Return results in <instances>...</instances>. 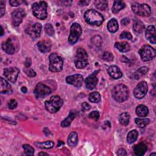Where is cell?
Listing matches in <instances>:
<instances>
[{
	"label": "cell",
	"instance_id": "39",
	"mask_svg": "<svg viewBox=\"0 0 156 156\" xmlns=\"http://www.w3.org/2000/svg\"><path fill=\"white\" fill-rule=\"evenodd\" d=\"M44 30L46 33L49 35L52 36L54 34V30L52 26L50 23H46L44 26Z\"/></svg>",
	"mask_w": 156,
	"mask_h": 156
},
{
	"label": "cell",
	"instance_id": "32",
	"mask_svg": "<svg viewBox=\"0 0 156 156\" xmlns=\"http://www.w3.org/2000/svg\"><path fill=\"white\" fill-rule=\"evenodd\" d=\"M149 71V68L147 66H142L140 68L136 71L134 73V77L135 79H138L141 77L145 75Z\"/></svg>",
	"mask_w": 156,
	"mask_h": 156
},
{
	"label": "cell",
	"instance_id": "1",
	"mask_svg": "<svg viewBox=\"0 0 156 156\" xmlns=\"http://www.w3.org/2000/svg\"><path fill=\"white\" fill-rule=\"evenodd\" d=\"M129 89L124 84L115 85L112 91L113 98L118 102H122L127 99L129 96Z\"/></svg>",
	"mask_w": 156,
	"mask_h": 156
},
{
	"label": "cell",
	"instance_id": "17",
	"mask_svg": "<svg viewBox=\"0 0 156 156\" xmlns=\"http://www.w3.org/2000/svg\"><path fill=\"white\" fill-rule=\"evenodd\" d=\"M99 71H96L93 74L88 76L85 80L86 88L89 90H93L97 85L98 83V78H97V74Z\"/></svg>",
	"mask_w": 156,
	"mask_h": 156
},
{
	"label": "cell",
	"instance_id": "52",
	"mask_svg": "<svg viewBox=\"0 0 156 156\" xmlns=\"http://www.w3.org/2000/svg\"><path fill=\"white\" fill-rule=\"evenodd\" d=\"M121 60L122 62H125V63H127V62H129L128 58H127L126 57H125V56H122Z\"/></svg>",
	"mask_w": 156,
	"mask_h": 156
},
{
	"label": "cell",
	"instance_id": "35",
	"mask_svg": "<svg viewBox=\"0 0 156 156\" xmlns=\"http://www.w3.org/2000/svg\"><path fill=\"white\" fill-rule=\"evenodd\" d=\"M94 5L97 9L104 10L108 6V2L105 0H97L94 1Z\"/></svg>",
	"mask_w": 156,
	"mask_h": 156
},
{
	"label": "cell",
	"instance_id": "53",
	"mask_svg": "<svg viewBox=\"0 0 156 156\" xmlns=\"http://www.w3.org/2000/svg\"><path fill=\"white\" fill-rule=\"evenodd\" d=\"M21 91H22L23 93H26L27 92V88H26L25 87H22L21 89Z\"/></svg>",
	"mask_w": 156,
	"mask_h": 156
},
{
	"label": "cell",
	"instance_id": "40",
	"mask_svg": "<svg viewBox=\"0 0 156 156\" xmlns=\"http://www.w3.org/2000/svg\"><path fill=\"white\" fill-rule=\"evenodd\" d=\"M102 58L105 61L110 62L113 60V55L110 52H105L102 55Z\"/></svg>",
	"mask_w": 156,
	"mask_h": 156
},
{
	"label": "cell",
	"instance_id": "33",
	"mask_svg": "<svg viewBox=\"0 0 156 156\" xmlns=\"http://www.w3.org/2000/svg\"><path fill=\"white\" fill-rule=\"evenodd\" d=\"M130 119V115L127 112L122 113L119 116V121L121 124L123 126H126L129 124Z\"/></svg>",
	"mask_w": 156,
	"mask_h": 156
},
{
	"label": "cell",
	"instance_id": "51",
	"mask_svg": "<svg viewBox=\"0 0 156 156\" xmlns=\"http://www.w3.org/2000/svg\"><path fill=\"white\" fill-rule=\"evenodd\" d=\"M89 2H90L89 1H80L79 2V4L81 5H88Z\"/></svg>",
	"mask_w": 156,
	"mask_h": 156
},
{
	"label": "cell",
	"instance_id": "4",
	"mask_svg": "<svg viewBox=\"0 0 156 156\" xmlns=\"http://www.w3.org/2000/svg\"><path fill=\"white\" fill-rule=\"evenodd\" d=\"M88 56L85 50L82 48H79L77 49L74 63L76 67L79 69H82L85 68L88 62Z\"/></svg>",
	"mask_w": 156,
	"mask_h": 156
},
{
	"label": "cell",
	"instance_id": "21",
	"mask_svg": "<svg viewBox=\"0 0 156 156\" xmlns=\"http://www.w3.org/2000/svg\"><path fill=\"white\" fill-rule=\"evenodd\" d=\"M0 91L2 94H9L12 92L11 85L4 78H0Z\"/></svg>",
	"mask_w": 156,
	"mask_h": 156
},
{
	"label": "cell",
	"instance_id": "38",
	"mask_svg": "<svg viewBox=\"0 0 156 156\" xmlns=\"http://www.w3.org/2000/svg\"><path fill=\"white\" fill-rule=\"evenodd\" d=\"M23 147L25 151V153L27 155H33L34 154V149L29 144H24Z\"/></svg>",
	"mask_w": 156,
	"mask_h": 156
},
{
	"label": "cell",
	"instance_id": "30",
	"mask_svg": "<svg viewBox=\"0 0 156 156\" xmlns=\"http://www.w3.org/2000/svg\"><path fill=\"white\" fill-rule=\"evenodd\" d=\"M138 136V132L136 130H132L127 135V141L129 144L134 143Z\"/></svg>",
	"mask_w": 156,
	"mask_h": 156
},
{
	"label": "cell",
	"instance_id": "34",
	"mask_svg": "<svg viewBox=\"0 0 156 156\" xmlns=\"http://www.w3.org/2000/svg\"><path fill=\"white\" fill-rule=\"evenodd\" d=\"M135 122L138 127L143 128L149 123L150 119L148 118H141H141H137L135 119Z\"/></svg>",
	"mask_w": 156,
	"mask_h": 156
},
{
	"label": "cell",
	"instance_id": "11",
	"mask_svg": "<svg viewBox=\"0 0 156 156\" xmlns=\"http://www.w3.org/2000/svg\"><path fill=\"white\" fill-rule=\"evenodd\" d=\"M41 24L39 23H35L28 26L26 29V32L33 39L40 37L41 31Z\"/></svg>",
	"mask_w": 156,
	"mask_h": 156
},
{
	"label": "cell",
	"instance_id": "23",
	"mask_svg": "<svg viewBox=\"0 0 156 156\" xmlns=\"http://www.w3.org/2000/svg\"><path fill=\"white\" fill-rule=\"evenodd\" d=\"M115 47L121 52H126L130 49V44L126 41L116 42L115 44Z\"/></svg>",
	"mask_w": 156,
	"mask_h": 156
},
{
	"label": "cell",
	"instance_id": "28",
	"mask_svg": "<svg viewBox=\"0 0 156 156\" xmlns=\"http://www.w3.org/2000/svg\"><path fill=\"white\" fill-rule=\"evenodd\" d=\"M144 29V23L138 19L135 20L133 25V29L136 33H141Z\"/></svg>",
	"mask_w": 156,
	"mask_h": 156
},
{
	"label": "cell",
	"instance_id": "48",
	"mask_svg": "<svg viewBox=\"0 0 156 156\" xmlns=\"http://www.w3.org/2000/svg\"><path fill=\"white\" fill-rule=\"evenodd\" d=\"M117 154L119 156H123V155H127V152L126 151L123 149V148H121L118 151V153Z\"/></svg>",
	"mask_w": 156,
	"mask_h": 156
},
{
	"label": "cell",
	"instance_id": "54",
	"mask_svg": "<svg viewBox=\"0 0 156 156\" xmlns=\"http://www.w3.org/2000/svg\"><path fill=\"white\" fill-rule=\"evenodd\" d=\"M38 155H48V154L47 153H45V152H39L38 153Z\"/></svg>",
	"mask_w": 156,
	"mask_h": 156
},
{
	"label": "cell",
	"instance_id": "14",
	"mask_svg": "<svg viewBox=\"0 0 156 156\" xmlns=\"http://www.w3.org/2000/svg\"><path fill=\"white\" fill-rule=\"evenodd\" d=\"M20 73V70L16 67H10L5 68L4 74L6 79L11 83H14L16 81L18 76Z\"/></svg>",
	"mask_w": 156,
	"mask_h": 156
},
{
	"label": "cell",
	"instance_id": "43",
	"mask_svg": "<svg viewBox=\"0 0 156 156\" xmlns=\"http://www.w3.org/2000/svg\"><path fill=\"white\" fill-rule=\"evenodd\" d=\"M119 38L121 39L126 38V39H127V40H131V39H132V35L129 32L124 31L121 34V35L119 36Z\"/></svg>",
	"mask_w": 156,
	"mask_h": 156
},
{
	"label": "cell",
	"instance_id": "12",
	"mask_svg": "<svg viewBox=\"0 0 156 156\" xmlns=\"http://www.w3.org/2000/svg\"><path fill=\"white\" fill-rule=\"evenodd\" d=\"M51 93V89L45 84L39 83L35 87L34 93L37 98H43Z\"/></svg>",
	"mask_w": 156,
	"mask_h": 156
},
{
	"label": "cell",
	"instance_id": "31",
	"mask_svg": "<svg viewBox=\"0 0 156 156\" xmlns=\"http://www.w3.org/2000/svg\"><path fill=\"white\" fill-rule=\"evenodd\" d=\"M34 144L39 148L51 149L54 146V143L52 141H46L44 142H35Z\"/></svg>",
	"mask_w": 156,
	"mask_h": 156
},
{
	"label": "cell",
	"instance_id": "49",
	"mask_svg": "<svg viewBox=\"0 0 156 156\" xmlns=\"http://www.w3.org/2000/svg\"><path fill=\"white\" fill-rule=\"evenodd\" d=\"M121 23L122 25L124 26H126L129 23H130V20L128 18H124L121 21Z\"/></svg>",
	"mask_w": 156,
	"mask_h": 156
},
{
	"label": "cell",
	"instance_id": "27",
	"mask_svg": "<svg viewBox=\"0 0 156 156\" xmlns=\"http://www.w3.org/2000/svg\"><path fill=\"white\" fill-rule=\"evenodd\" d=\"M107 29L111 33H115L118 30V24L115 18H112L108 22Z\"/></svg>",
	"mask_w": 156,
	"mask_h": 156
},
{
	"label": "cell",
	"instance_id": "55",
	"mask_svg": "<svg viewBox=\"0 0 156 156\" xmlns=\"http://www.w3.org/2000/svg\"><path fill=\"white\" fill-rule=\"evenodd\" d=\"M1 35L2 36L3 34H4V30H3V28L2 27V26H1Z\"/></svg>",
	"mask_w": 156,
	"mask_h": 156
},
{
	"label": "cell",
	"instance_id": "18",
	"mask_svg": "<svg viewBox=\"0 0 156 156\" xmlns=\"http://www.w3.org/2000/svg\"><path fill=\"white\" fill-rule=\"evenodd\" d=\"M145 37L146 39L152 44L156 43L155 29L154 26H149L147 27L145 32Z\"/></svg>",
	"mask_w": 156,
	"mask_h": 156
},
{
	"label": "cell",
	"instance_id": "20",
	"mask_svg": "<svg viewBox=\"0 0 156 156\" xmlns=\"http://www.w3.org/2000/svg\"><path fill=\"white\" fill-rule=\"evenodd\" d=\"M37 46L40 52L46 53L50 51L51 49V42L49 40H43L37 43Z\"/></svg>",
	"mask_w": 156,
	"mask_h": 156
},
{
	"label": "cell",
	"instance_id": "47",
	"mask_svg": "<svg viewBox=\"0 0 156 156\" xmlns=\"http://www.w3.org/2000/svg\"><path fill=\"white\" fill-rule=\"evenodd\" d=\"M90 109V105L88 103L85 102L82 104V110L84 112L89 110Z\"/></svg>",
	"mask_w": 156,
	"mask_h": 156
},
{
	"label": "cell",
	"instance_id": "56",
	"mask_svg": "<svg viewBox=\"0 0 156 156\" xmlns=\"http://www.w3.org/2000/svg\"><path fill=\"white\" fill-rule=\"evenodd\" d=\"M150 155H151V156H155V155H156V154H155V152H153V153H151V154H150Z\"/></svg>",
	"mask_w": 156,
	"mask_h": 156
},
{
	"label": "cell",
	"instance_id": "42",
	"mask_svg": "<svg viewBox=\"0 0 156 156\" xmlns=\"http://www.w3.org/2000/svg\"><path fill=\"white\" fill-rule=\"evenodd\" d=\"M24 71L25 72V73L26 74V75L29 77H35L36 76V73L35 71L32 69V68H26L24 69Z\"/></svg>",
	"mask_w": 156,
	"mask_h": 156
},
{
	"label": "cell",
	"instance_id": "16",
	"mask_svg": "<svg viewBox=\"0 0 156 156\" xmlns=\"http://www.w3.org/2000/svg\"><path fill=\"white\" fill-rule=\"evenodd\" d=\"M66 81L68 83L79 88L83 83V77L81 74H77L73 76H67L66 78Z\"/></svg>",
	"mask_w": 156,
	"mask_h": 156
},
{
	"label": "cell",
	"instance_id": "7",
	"mask_svg": "<svg viewBox=\"0 0 156 156\" xmlns=\"http://www.w3.org/2000/svg\"><path fill=\"white\" fill-rule=\"evenodd\" d=\"M19 43L15 37H9L2 43V49L8 54H13L18 49Z\"/></svg>",
	"mask_w": 156,
	"mask_h": 156
},
{
	"label": "cell",
	"instance_id": "2",
	"mask_svg": "<svg viewBox=\"0 0 156 156\" xmlns=\"http://www.w3.org/2000/svg\"><path fill=\"white\" fill-rule=\"evenodd\" d=\"M84 18L87 23L94 26H100L104 20L99 12L93 9L86 11L84 14Z\"/></svg>",
	"mask_w": 156,
	"mask_h": 156
},
{
	"label": "cell",
	"instance_id": "6",
	"mask_svg": "<svg viewBox=\"0 0 156 156\" xmlns=\"http://www.w3.org/2000/svg\"><path fill=\"white\" fill-rule=\"evenodd\" d=\"M49 69L52 72H59L63 68V60L56 53H52L49 56Z\"/></svg>",
	"mask_w": 156,
	"mask_h": 156
},
{
	"label": "cell",
	"instance_id": "10",
	"mask_svg": "<svg viewBox=\"0 0 156 156\" xmlns=\"http://www.w3.org/2000/svg\"><path fill=\"white\" fill-rule=\"evenodd\" d=\"M82 34V28L79 24L73 23L70 27V34L68 37V42L71 44L76 43Z\"/></svg>",
	"mask_w": 156,
	"mask_h": 156
},
{
	"label": "cell",
	"instance_id": "44",
	"mask_svg": "<svg viewBox=\"0 0 156 156\" xmlns=\"http://www.w3.org/2000/svg\"><path fill=\"white\" fill-rule=\"evenodd\" d=\"M17 105H18L17 102L15 99H11L8 102V107L10 109H12V110L15 109L17 107Z\"/></svg>",
	"mask_w": 156,
	"mask_h": 156
},
{
	"label": "cell",
	"instance_id": "36",
	"mask_svg": "<svg viewBox=\"0 0 156 156\" xmlns=\"http://www.w3.org/2000/svg\"><path fill=\"white\" fill-rule=\"evenodd\" d=\"M89 100L91 102L94 103H98L101 100V95L97 91H94L89 95Z\"/></svg>",
	"mask_w": 156,
	"mask_h": 156
},
{
	"label": "cell",
	"instance_id": "29",
	"mask_svg": "<svg viewBox=\"0 0 156 156\" xmlns=\"http://www.w3.org/2000/svg\"><path fill=\"white\" fill-rule=\"evenodd\" d=\"M126 7V4L123 1H115L113 5L112 8V10L114 13L119 12L120 10L123 9Z\"/></svg>",
	"mask_w": 156,
	"mask_h": 156
},
{
	"label": "cell",
	"instance_id": "15",
	"mask_svg": "<svg viewBox=\"0 0 156 156\" xmlns=\"http://www.w3.org/2000/svg\"><path fill=\"white\" fill-rule=\"evenodd\" d=\"M25 15V11L21 8L16 9L13 10L12 13V21L13 25L14 26H18L22 22Z\"/></svg>",
	"mask_w": 156,
	"mask_h": 156
},
{
	"label": "cell",
	"instance_id": "19",
	"mask_svg": "<svg viewBox=\"0 0 156 156\" xmlns=\"http://www.w3.org/2000/svg\"><path fill=\"white\" fill-rule=\"evenodd\" d=\"M107 73L111 77L115 79H119L122 76L120 69L116 65L110 66L107 69Z\"/></svg>",
	"mask_w": 156,
	"mask_h": 156
},
{
	"label": "cell",
	"instance_id": "50",
	"mask_svg": "<svg viewBox=\"0 0 156 156\" xmlns=\"http://www.w3.org/2000/svg\"><path fill=\"white\" fill-rule=\"evenodd\" d=\"M24 64H25V66H26L27 68H28L29 66H30V65H31V59H30V58H27L26 59V61H25Z\"/></svg>",
	"mask_w": 156,
	"mask_h": 156
},
{
	"label": "cell",
	"instance_id": "13",
	"mask_svg": "<svg viewBox=\"0 0 156 156\" xmlns=\"http://www.w3.org/2000/svg\"><path fill=\"white\" fill-rule=\"evenodd\" d=\"M148 85L146 82L141 81L138 83L133 91L134 96L137 99L143 98L147 93Z\"/></svg>",
	"mask_w": 156,
	"mask_h": 156
},
{
	"label": "cell",
	"instance_id": "45",
	"mask_svg": "<svg viewBox=\"0 0 156 156\" xmlns=\"http://www.w3.org/2000/svg\"><path fill=\"white\" fill-rule=\"evenodd\" d=\"M23 2V1H16V0H11V1H9L10 4L12 6H13V7L18 6L19 5H20Z\"/></svg>",
	"mask_w": 156,
	"mask_h": 156
},
{
	"label": "cell",
	"instance_id": "9",
	"mask_svg": "<svg viewBox=\"0 0 156 156\" xmlns=\"http://www.w3.org/2000/svg\"><path fill=\"white\" fill-rule=\"evenodd\" d=\"M132 11L141 16H148L151 12V7L147 4H140L135 2L131 6Z\"/></svg>",
	"mask_w": 156,
	"mask_h": 156
},
{
	"label": "cell",
	"instance_id": "41",
	"mask_svg": "<svg viewBox=\"0 0 156 156\" xmlns=\"http://www.w3.org/2000/svg\"><path fill=\"white\" fill-rule=\"evenodd\" d=\"M88 117L91 119H93L94 121H98L99 118V113L97 111H93L89 113Z\"/></svg>",
	"mask_w": 156,
	"mask_h": 156
},
{
	"label": "cell",
	"instance_id": "25",
	"mask_svg": "<svg viewBox=\"0 0 156 156\" xmlns=\"http://www.w3.org/2000/svg\"><path fill=\"white\" fill-rule=\"evenodd\" d=\"M76 112H74V111L73 110H71L68 116H67V118H66L61 123V126L63 127H68L72 121L74 119V118L76 117Z\"/></svg>",
	"mask_w": 156,
	"mask_h": 156
},
{
	"label": "cell",
	"instance_id": "46",
	"mask_svg": "<svg viewBox=\"0 0 156 156\" xmlns=\"http://www.w3.org/2000/svg\"><path fill=\"white\" fill-rule=\"evenodd\" d=\"M5 2L3 1H0V10H1V16H2L5 13Z\"/></svg>",
	"mask_w": 156,
	"mask_h": 156
},
{
	"label": "cell",
	"instance_id": "5",
	"mask_svg": "<svg viewBox=\"0 0 156 156\" xmlns=\"http://www.w3.org/2000/svg\"><path fill=\"white\" fill-rule=\"evenodd\" d=\"M63 100L58 96L51 97L49 101H46L44 106L46 109L50 113H56L63 105Z\"/></svg>",
	"mask_w": 156,
	"mask_h": 156
},
{
	"label": "cell",
	"instance_id": "3",
	"mask_svg": "<svg viewBox=\"0 0 156 156\" xmlns=\"http://www.w3.org/2000/svg\"><path fill=\"white\" fill-rule=\"evenodd\" d=\"M32 9L33 14L38 19L45 20L47 18V4L44 1H38L33 3Z\"/></svg>",
	"mask_w": 156,
	"mask_h": 156
},
{
	"label": "cell",
	"instance_id": "22",
	"mask_svg": "<svg viewBox=\"0 0 156 156\" xmlns=\"http://www.w3.org/2000/svg\"><path fill=\"white\" fill-rule=\"evenodd\" d=\"M146 151H147V146L143 143H138V144L135 145L133 148L134 154L138 156L143 155L145 154Z\"/></svg>",
	"mask_w": 156,
	"mask_h": 156
},
{
	"label": "cell",
	"instance_id": "8",
	"mask_svg": "<svg viewBox=\"0 0 156 156\" xmlns=\"http://www.w3.org/2000/svg\"><path fill=\"white\" fill-rule=\"evenodd\" d=\"M139 54L141 60L144 62H147L152 60L155 57L156 52L155 49L150 45L145 44L141 48Z\"/></svg>",
	"mask_w": 156,
	"mask_h": 156
},
{
	"label": "cell",
	"instance_id": "24",
	"mask_svg": "<svg viewBox=\"0 0 156 156\" xmlns=\"http://www.w3.org/2000/svg\"><path fill=\"white\" fill-rule=\"evenodd\" d=\"M136 114L140 117L146 116L149 113V110L147 107L143 104L139 105L136 107L135 110Z\"/></svg>",
	"mask_w": 156,
	"mask_h": 156
},
{
	"label": "cell",
	"instance_id": "37",
	"mask_svg": "<svg viewBox=\"0 0 156 156\" xmlns=\"http://www.w3.org/2000/svg\"><path fill=\"white\" fill-rule=\"evenodd\" d=\"M91 42L92 43L97 46V47H99V46H101V44L102 43V38L99 36V35H96L94 36H93L92 38H91Z\"/></svg>",
	"mask_w": 156,
	"mask_h": 156
},
{
	"label": "cell",
	"instance_id": "26",
	"mask_svg": "<svg viewBox=\"0 0 156 156\" xmlns=\"http://www.w3.org/2000/svg\"><path fill=\"white\" fill-rule=\"evenodd\" d=\"M78 143V135L76 132H72L68 136V144L71 147H74Z\"/></svg>",
	"mask_w": 156,
	"mask_h": 156
}]
</instances>
